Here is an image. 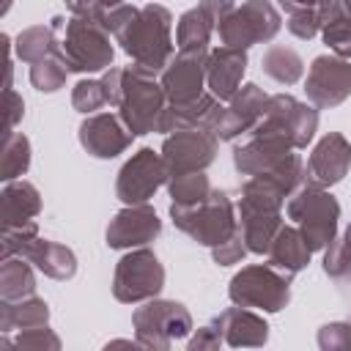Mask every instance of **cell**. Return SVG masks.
<instances>
[{"mask_svg":"<svg viewBox=\"0 0 351 351\" xmlns=\"http://www.w3.org/2000/svg\"><path fill=\"white\" fill-rule=\"evenodd\" d=\"M115 38L123 44V49L134 58L140 69H148V71L165 69V60L173 52L170 14L162 5H145L115 33Z\"/></svg>","mask_w":351,"mask_h":351,"instance_id":"6da1fadb","label":"cell"},{"mask_svg":"<svg viewBox=\"0 0 351 351\" xmlns=\"http://www.w3.org/2000/svg\"><path fill=\"white\" fill-rule=\"evenodd\" d=\"M170 214L184 233L208 247H219L236 233L230 200L225 192H208L197 203H173Z\"/></svg>","mask_w":351,"mask_h":351,"instance_id":"7a4b0ae2","label":"cell"},{"mask_svg":"<svg viewBox=\"0 0 351 351\" xmlns=\"http://www.w3.org/2000/svg\"><path fill=\"white\" fill-rule=\"evenodd\" d=\"M162 99L165 88L162 82H154L148 69L132 66L121 74V93H118V107L121 118L132 129V134H145L159 126L162 118Z\"/></svg>","mask_w":351,"mask_h":351,"instance_id":"3957f363","label":"cell"},{"mask_svg":"<svg viewBox=\"0 0 351 351\" xmlns=\"http://www.w3.org/2000/svg\"><path fill=\"white\" fill-rule=\"evenodd\" d=\"M288 214H291V219L299 222V233L310 250H321V247L332 244L340 208H337L335 197L326 195L321 186H315V184L302 186L291 197Z\"/></svg>","mask_w":351,"mask_h":351,"instance_id":"277c9868","label":"cell"},{"mask_svg":"<svg viewBox=\"0 0 351 351\" xmlns=\"http://www.w3.org/2000/svg\"><path fill=\"white\" fill-rule=\"evenodd\" d=\"M110 30L93 19L74 16L66 25L63 33V60L71 71H99L110 66L112 47H110Z\"/></svg>","mask_w":351,"mask_h":351,"instance_id":"5b68a950","label":"cell"},{"mask_svg":"<svg viewBox=\"0 0 351 351\" xmlns=\"http://www.w3.org/2000/svg\"><path fill=\"white\" fill-rule=\"evenodd\" d=\"M230 299L241 307H263V310H280L288 302V274L266 266H250L230 282Z\"/></svg>","mask_w":351,"mask_h":351,"instance_id":"8992f818","label":"cell"},{"mask_svg":"<svg viewBox=\"0 0 351 351\" xmlns=\"http://www.w3.org/2000/svg\"><path fill=\"white\" fill-rule=\"evenodd\" d=\"M280 27V16L274 14V8L263 0H252L247 5H241L239 11L228 14L219 22V38L225 41V47H250L255 41H266L277 33Z\"/></svg>","mask_w":351,"mask_h":351,"instance_id":"52a82bcc","label":"cell"},{"mask_svg":"<svg viewBox=\"0 0 351 351\" xmlns=\"http://www.w3.org/2000/svg\"><path fill=\"white\" fill-rule=\"evenodd\" d=\"M162 280H165V271L154 252L148 250L129 252L115 269V296L121 302L148 299L162 288Z\"/></svg>","mask_w":351,"mask_h":351,"instance_id":"ba28073f","label":"cell"},{"mask_svg":"<svg viewBox=\"0 0 351 351\" xmlns=\"http://www.w3.org/2000/svg\"><path fill=\"white\" fill-rule=\"evenodd\" d=\"M214 148H217V137L211 129H181L165 143L162 162L170 176L203 170L214 159Z\"/></svg>","mask_w":351,"mask_h":351,"instance_id":"9c48e42d","label":"cell"},{"mask_svg":"<svg viewBox=\"0 0 351 351\" xmlns=\"http://www.w3.org/2000/svg\"><path fill=\"white\" fill-rule=\"evenodd\" d=\"M134 324L145 346H167L189 332V313L173 302H151L134 313Z\"/></svg>","mask_w":351,"mask_h":351,"instance_id":"30bf717a","label":"cell"},{"mask_svg":"<svg viewBox=\"0 0 351 351\" xmlns=\"http://www.w3.org/2000/svg\"><path fill=\"white\" fill-rule=\"evenodd\" d=\"M206 52L203 49H181L162 71V88L165 96L176 101H189L200 96L203 80H206Z\"/></svg>","mask_w":351,"mask_h":351,"instance_id":"8fae6325","label":"cell"},{"mask_svg":"<svg viewBox=\"0 0 351 351\" xmlns=\"http://www.w3.org/2000/svg\"><path fill=\"white\" fill-rule=\"evenodd\" d=\"M165 176H167L165 162L154 156V151L143 148L132 162L123 165L118 176V197L123 203H143L159 189Z\"/></svg>","mask_w":351,"mask_h":351,"instance_id":"7c38bea8","label":"cell"},{"mask_svg":"<svg viewBox=\"0 0 351 351\" xmlns=\"http://www.w3.org/2000/svg\"><path fill=\"white\" fill-rule=\"evenodd\" d=\"M351 90V66L340 58H315L307 77V96L318 107L340 104Z\"/></svg>","mask_w":351,"mask_h":351,"instance_id":"4fadbf2b","label":"cell"},{"mask_svg":"<svg viewBox=\"0 0 351 351\" xmlns=\"http://www.w3.org/2000/svg\"><path fill=\"white\" fill-rule=\"evenodd\" d=\"M351 165V148L348 143L340 137V134H329L324 137L315 151L310 154L307 159V178L315 184V186H326V184H335L346 176Z\"/></svg>","mask_w":351,"mask_h":351,"instance_id":"5bb4252c","label":"cell"},{"mask_svg":"<svg viewBox=\"0 0 351 351\" xmlns=\"http://www.w3.org/2000/svg\"><path fill=\"white\" fill-rule=\"evenodd\" d=\"M80 140H82V145H85L93 156L107 159V156L121 154V151L132 143V129L123 126L115 115L104 112V115H93V118H88V121L82 123Z\"/></svg>","mask_w":351,"mask_h":351,"instance_id":"9a60e30c","label":"cell"},{"mask_svg":"<svg viewBox=\"0 0 351 351\" xmlns=\"http://www.w3.org/2000/svg\"><path fill=\"white\" fill-rule=\"evenodd\" d=\"M225 11H230V0H203L197 8L184 14L178 22V47L203 49L211 30L225 19Z\"/></svg>","mask_w":351,"mask_h":351,"instance_id":"2e32d148","label":"cell"},{"mask_svg":"<svg viewBox=\"0 0 351 351\" xmlns=\"http://www.w3.org/2000/svg\"><path fill=\"white\" fill-rule=\"evenodd\" d=\"M266 101H269V99L261 93L258 85H247L241 93L233 96L230 107L222 110L217 134H219L222 140H230V137H236V134H241V132H250V129L261 121V115H263V110H266Z\"/></svg>","mask_w":351,"mask_h":351,"instance_id":"e0dca14e","label":"cell"},{"mask_svg":"<svg viewBox=\"0 0 351 351\" xmlns=\"http://www.w3.org/2000/svg\"><path fill=\"white\" fill-rule=\"evenodd\" d=\"M159 233V219L148 206H134L121 211L110 230H107V244L110 247H137L151 241Z\"/></svg>","mask_w":351,"mask_h":351,"instance_id":"ac0fdd59","label":"cell"},{"mask_svg":"<svg viewBox=\"0 0 351 351\" xmlns=\"http://www.w3.org/2000/svg\"><path fill=\"white\" fill-rule=\"evenodd\" d=\"M244 66H247L244 49H239V47H222V49H217L211 55V60L206 63V82H208L211 93L217 99H233L236 96V88L241 82Z\"/></svg>","mask_w":351,"mask_h":351,"instance_id":"d6986e66","label":"cell"},{"mask_svg":"<svg viewBox=\"0 0 351 351\" xmlns=\"http://www.w3.org/2000/svg\"><path fill=\"white\" fill-rule=\"evenodd\" d=\"M38 192L19 181V184H8L5 192H3V225L5 230L11 228H30L36 225L33 217L38 214Z\"/></svg>","mask_w":351,"mask_h":351,"instance_id":"ffe728a7","label":"cell"},{"mask_svg":"<svg viewBox=\"0 0 351 351\" xmlns=\"http://www.w3.org/2000/svg\"><path fill=\"white\" fill-rule=\"evenodd\" d=\"M307 258H310V247L304 244L302 233L291 230V228H280L269 244V263L291 277L293 271H299L307 263Z\"/></svg>","mask_w":351,"mask_h":351,"instance_id":"44dd1931","label":"cell"},{"mask_svg":"<svg viewBox=\"0 0 351 351\" xmlns=\"http://www.w3.org/2000/svg\"><path fill=\"white\" fill-rule=\"evenodd\" d=\"M47 321V304L41 299H19V304L14 307L8 299L3 304V326L11 329V326H19V329H38L41 324Z\"/></svg>","mask_w":351,"mask_h":351,"instance_id":"7402d4cb","label":"cell"},{"mask_svg":"<svg viewBox=\"0 0 351 351\" xmlns=\"http://www.w3.org/2000/svg\"><path fill=\"white\" fill-rule=\"evenodd\" d=\"M263 69L271 80L277 82H296L302 77V60L293 49H285V47H271L266 55H263Z\"/></svg>","mask_w":351,"mask_h":351,"instance_id":"603a6c76","label":"cell"},{"mask_svg":"<svg viewBox=\"0 0 351 351\" xmlns=\"http://www.w3.org/2000/svg\"><path fill=\"white\" fill-rule=\"evenodd\" d=\"M66 71H69V66H66V60H63V52L52 49L49 55H44L41 60L33 63V69H30V82H33L38 90H58V88L63 85V80H66Z\"/></svg>","mask_w":351,"mask_h":351,"instance_id":"cb8c5ba5","label":"cell"},{"mask_svg":"<svg viewBox=\"0 0 351 351\" xmlns=\"http://www.w3.org/2000/svg\"><path fill=\"white\" fill-rule=\"evenodd\" d=\"M33 293V274L19 258H3V299H25Z\"/></svg>","mask_w":351,"mask_h":351,"instance_id":"d4e9b609","label":"cell"},{"mask_svg":"<svg viewBox=\"0 0 351 351\" xmlns=\"http://www.w3.org/2000/svg\"><path fill=\"white\" fill-rule=\"evenodd\" d=\"M55 49V38H52V30L49 27H30L25 30L19 38H16V52L22 60L27 63H36L41 60L44 55H49Z\"/></svg>","mask_w":351,"mask_h":351,"instance_id":"484cf974","label":"cell"},{"mask_svg":"<svg viewBox=\"0 0 351 351\" xmlns=\"http://www.w3.org/2000/svg\"><path fill=\"white\" fill-rule=\"evenodd\" d=\"M30 162V145L22 134H8L3 143V178L11 181L27 170Z\"/></svg>","mask_w":351,"mask_h":351,"instance_id":"4316f807","label":"cell"},{"mask_svg":"<svg viewBox=\"0 0 351 351\" xmlns=\"http://www.w3.org/2000/svg\"><path fill=\"white\" fill-rule=\"evenodd\" d=\"M208 192H211V189H208V178H206L200 170L173 176V184H170L173 203H197V200H203Z\"/></svg>","mask_w":351,"mask_h":351,"instance_id":"83f0119b","label":"cell"},{"mask_svg":"<svg viewBox=\"0 0 351 351\" xmlns=\"http://www.w3.org/2000/svg\"><path fill=\"white\" fill-rule=\"evenodd\" d=\"M324 269L332 277H351V228L346 230V236L337 244H329Z\"/></svg>","mask_w":351,"mask_h":351,"instance_id":"f1b7e54d","label":"cell"},{"mask_svg":"<svg viewBox=\"0 0 351 351\" xmlns=\"http://www.w3.org/2000/svg\"><path fill=\"white\" fill-rule=\"evenodd\" d=\"M107 99V88L104 82H93V80H82L77 88H74V107L82 110V112H93L96 107H101Z\"/></svg>","mask_w":351,"mask_h":351,"instance_id":"f546056e","label":"cell"},{"mask_svg":"<svg viewBox=\"0 0 351 351\" xmlns=\"http://www.w3.org/2000/svg\"><path fill=\"white\" fill-rule=\"evenodd\" d=\"M66 3H69V8H71L77 16H85V19H93V22H99V25H104L107 16H110V11H112L121 0H66Z\"/></svg>","mask_w":351,"mask_h":351,"instance_id":"4dcf8cb0","label":"cell"},{"mask_svg":"<svg viewBox=\"0 0 351 351\" xmlns=\"http://www.w3.org/2000/svg\"><path fill=\"white\" fill-rule=\"evenodd\" d=\"M22 118V99L11 90V88H5V137L8 134H14L11 129H14V123Z\"/></svg>","mask_w":351,"mask_h":351,"instance_id":"1f68e13d","label":"cell"},{"mask_svg":"<svg viewBox=\"0 0 351 351\" xmlns=\"http://www.w3.org/2000/svg\"><path fill=\"white\" fill-rule=\"evenodd\" d=\"M288 11H302V8H326L329 0H280Z\"/></svg>","mask_w":351,"mask_h":351,"instance_id":"d6a6232c","label":"cell"}]
</instances>
